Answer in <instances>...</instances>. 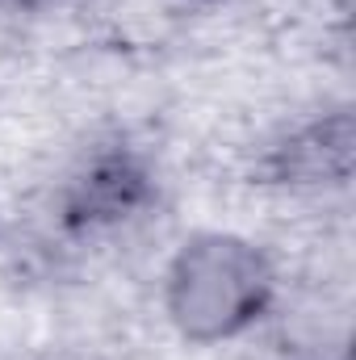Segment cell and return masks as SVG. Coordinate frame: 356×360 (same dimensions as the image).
Masks as SVG:
<instances>
[{"instance_id": "6da1fadb", "label": "cell", "mask_w": 356, "mask_h": 360, "mask_svg": "<svg viewBox=\"0 0 356 360\" xmlns=\"http://www.w3.org/2000/svg\"><path fill=\"white\" fill-rule=\"evenodd\" d=\"M281 276L260 243L235 231H193L164 269V314L184 344L243 340L276 310Z\"/></svg>"}, {"instance_id": "7a4b0ae2", "label": "cell", "mask_w": 356, "mask_h": 360, "mask_svg": "<svg viewBox=\"0 0 356 360\" xmlns=\"http://www.w3.org/2000/svg\"><path fill=\"white\" fill-rule=\"evenodd\" d=\"M155 193L160 184L147 155L126 143H109L84 155L76 172L63 180L55 214L68 235L92 239V235H109L139 222L155 205Z\"/></svg>"}, {"instance_id": "3957f363", "label": "cell", "mask_w": 356, "mask_h": 360, "mask_svg": "<svg viewBox=\"0 0 356 360\" xmlns=\"http://www.w3.org/2000/svg\"><path fill=\"white\" fill-rule=\"evenodd\" d=\"M260 176L285 193H336L352 180V109H327L268 147Z\"/></svg>"}, {"instance_id": "277c9868", "label": "cell", "mask_w": 356, "mask_h": 360, "mask_svg": "<svg viewBox=\"0 0 356 360\" xmlns=\"http://www.w3.org/2000/svg\"><path fill=\"white\" fill-rule=\"evenodd\" d=\"M0 4L13 8V13H21V17H51V13L72 8L76 0H0Z\"/></svg>"}, {"instance_id": "5b68a950", "label": "cell", "mask_w": 356, "mask_h": 360, "mask_svg": "<svg viewBox=\"0 0 356 360\" xmlns=\"http://www.w3.org/2000/svg\"><path fill=\"white\" fill-rule=\"evenodd\" d=\"M193 4H218V0H193Z\"/></svg>"}]
</instances>
